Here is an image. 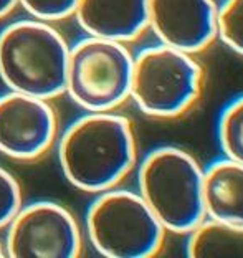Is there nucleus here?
Segmentation results:
<instances>
[{
	"mask_svg": "<svg viewBox=\"0 0 243 258\" xmlns=\"http://www.w3.org/2000/svg\"><path fill=\"white\" fill-rule=\"evenodd\" d=\"M56 157L75 189L94 196L117 187L138 164L133 122L116 111H85L56 138Z\"/></svg>",
	"mask_w": 243,
	"mask_h": 258,
	"instance_id": "obj_1",
	"label": "nucleus"
},
{
	"mask_svg": "<svg viewBox=\"0 0 243 258\" xmlns=\"http://www.w3.org/2000/svg\"><path fill=\"white\" fill-rule=\"evenodd\" d=\"M70 45L50 22L20 19L0 30V80L7 90L55 99L65 95Z\"/></svg>",
	"mask_w": 243,
	"mask_h": 258,
	"instance_id": "obj_2",
	"label": "nucleus"
},
{
	"mask_svg": "<svg viewBox=\"0 0 243 258\" xmlns=\"http://www.w3.org/2000/svg\"><path fill=\"white\" fill-rule=\"evenodd\" d=\"M138 194L167 233H186L204 219V166L179 146H157L136 164Z\"/></svg>",
	"mask_w": 243,
	"mask_h": 258,
	"instance_id": "obj_3",
	"label": "nucleus"
},
{
	"mask_svg": "<svg viewBox=\"0 0 243 258\" xmlns=\"http://www.w3.org/2000/svg\"><path fill=\"white\" fill-rule=\"evenodd\" d=\"M204 85L197 55L157 43L134 55L129 99L149 118L174 119L197 104Z\"/></svg>",
	"mask_w": 243,
	"mask_h": 258,
	"instance_id": "obj_4",
	"label": "nucleus"
},
{
	"mask_svg": "<svg viewBox=\"0 0 243 258\" xmlns=\"http://www.w3.org/2000/svg\"><path fill=\"white\" fill-rule=\"evenodd\" d=\"M85 233L93 250L108 258L156 256L167 235L138 190L119 185L94 194L85 214Z\"/></svg>",
	"mask_w": 243,
	"mask_h": 258,
	"instance_id": "obj_5",
	"label": "nucleus"
},
{
	"mask_svg": "<svg viewBox=\"0 0 243 258\" xmlns=\"http://www.w3.org/2000/svg\"><path fill=\"white\" fill-rule=\"evenodd\" d=\"M134 55L126 43L86 35L70 45L65 95L88 113L117 111L129 101Z\"/></svg>",
	"mask_w": 243,
	"mask_h": 258,
	"instance_id": "obj_6",
	"label": "nucleus"
},
{
	"mask_svg": "<svg viewBox=\"0 0 243 258\" xmlns=\"http://www.w3.org/2000/svg\"><path fill=\"white\" fill-rule=\"evenodd\" d=\"M4 248L9 258H76L83 232L73 212L60 202H22L5 225Z\"/></svg>",
	"mask_w": 243,
	"mask_h": 258,
	"instance_id": "obj_7",
	"label": "nucleus"
},
{
	"mask_svg": "<svg viewBox=\"0 0 243 258\" xmlns=\"http://www.w3.org/2000/svg\"><path fill=\"white\" fill-rule=\"evenodd\" d=\"M58 116L50 99L7 90L0 95V154L32 162L51 149Z\"/></svg>",
	"mask_w": 243,
	"mask_h": 258,
	"instance_id": "obj_8",
	"label": "nucleus"
},
{
	"mask_svg": "<svg viewBox=\"0 0 243 258\" xmlns=\"http://www.w3.org/2000/svg\"><path fill=\"white\" fill-rule=\"evenodd\" d=\"M215 0H147V30L159 43L199 55L217 40Z\"/></svg>",
	"mask_w": 243,
	"mask_h": 258,
	"instance_id": "obj_9",
	"label": "nucleus"
},
{
	"mask_svg": "<svg viewBox=\"0 0 243 258\" xmlns=\"http://www.w3.org/2000/svg\"><path fill=\"white\" fill-rule=\"evenodd\" d=\"M73 17L86 35L128 45L147 30V0H78Z\"/></svg>",
	"mask_w": 243,
	"mask_h": 258,
	"instance_id": "obj_10",
	"label": "nucleus"
},
{
	"mask_svg": "<svg viewBox=\"0 0 243 258\" xmlns=\"http://www.w3.org/2000/svg\"><path fill=\"white\" fill-rule=\"evenodd\" d=\"M204 217L243 227V166L218 157L204 167Z\"/></svg>",
	"mask_w": 243,
	"mask_h": 258,
	"instance_id": "obj_11",
	"label": "nucleus"
},
{
	"mask_svg": "<svg viewBox=\"0 0 243 258\" xmlns=\"http://www.w3.org/2000/svg\"><path fill=\"white\" fill-rule=\"evenodd\" d=\"M186 253L192 258H243V227L204 217L186 233Z\"/></svg>",
	"mask_w": 243,
	"mask_h": 258,
	"instance_id": "obj_12",
	"label": "nucleus"
},
{
	"mask_svg": "<svg viewBox=\"0 0 243 258\" xmlns=\"http://www.w3.org/2000/svg\"><path fill=\"white\" fill-rule=\"evenodd\" d=\"M217 141L222 156L243 166V95L222 108L217 121Z\"/></svg>",
	"mask_w": 243,
	"mask_h": 258,
	"instance_id": "obj_13",
	"label": "nucleus"
},
{
	"mask_svg": "<svg viewBox=\"0 0 243 258\" xmlns=\"http://www.w3.org/2000/svg\"><path fill=\"white\" fill-rule=\"evenodd\" d=\"M217 40L243 56V0H223L218 4Z\"/></svg>",
	"mask_w": 243,
	"mask_h": 258,
	"instance_id": "obj_14",
	"label": "nucleus"
},
{
	"mask_svg": "<svg viewBox=\"0 0 243 258\" xmlns=\"http://www.w3.org/2000/svg\"><path fill=\"white\" fill-rule=\"evenodd\" d=\"M76 4L78 0H19V7L25 10L28 17L50 23L73 17Z\"/></svg>",
	"mask_w": 243,
	"mask_h": 258,
	"instance_id": "obj_15",
	"label": "nucleus"
},
{
	"mask_svg": "<svg viewBox=\"0 0 243 258\" xmlns=\"http://www.w3.org/2000/svg\"><path fill=\"white\" fill-rule=\"evenodd\" d=\"M23 202L22 185L10 171L0 166V230L5 228Z\"/></svg>",
	"mask_w": 243,
	"mask_h": 258,
	"instance_id": "obj_16",
	"label": "nucleus"
},
{
	"mask_svg": "<svg viewBox=\"0 0 243 258\" xmlns=\"http://www.w3.org/2000/svg\"><path fill=\"white\" fill-rule=\"evenodd\" d=\"M15 7H19V0H0V20L9 17Z\"/></svg>",
	"mask_w": 243,
	"mask_h": 258,
	"instance_id": "obj_17",
	"label": "nucleus"
},
{
	"mask_svg": "<svg viewBox=\"0 0 243 258\" xmlns=\"http://www.w3.org/2000/svg\"><path fill=\"white\" fill-rule=\"evenodd\" d=\"M4 256H7V255H5V248H4V240H0V258H4Z\"/></svg>",
	"mask_w": 243,
	"mask_h": 258,
	"instance_id": "obj_18",
	"label": "nucleus"
}]
</instances>
